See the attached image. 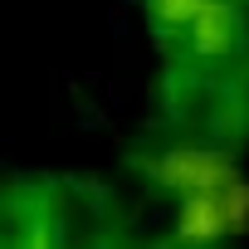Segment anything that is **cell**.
Wrapping results in <instances>:
<instances>
[{"label": "cell", "instance_id": "obj_1", "mask_svg": "<svg viewBox=\"0 0 249 249\" xmlns=\"http://www.w3.org/2000/svg\"><path fill=\"white\" fill-rule=\"evenodd\" d=\"M152 15L166 35H181L196 54H230L239 44L234 0H152Z\"/></svg>", "mask_w": 249, "mask_h": 249}]
</instances>
